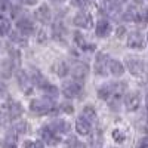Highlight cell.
<instances>
[{
    "label": "cell",
    "mask_w": 148,
    "mask_h": 148,
    "mask_svg": "<svg viewBox=\"0 0 148 148\" xmlns=\"http://www.w3.org/2000/svg\"><path fill=\"white\" fill-rule=\"evenodd\" d=\"M55 107L53 101L51 98H37V99H33L30 104V110L34 114H47L51 113L52 108Z\"/></svg>",
    "instance_id": "cell-1"
},
{
    "label": "cell",
    "mask_w": 148,
    "mask_h": 148,
    "mask_svg": "<svg viewBox=\"0 0 148 148\" xmlns=\"http://www.w3.org/2000/svg\"><path fill=\"white\" fill-rule=\"evenodd\" d=\"M125 88H126L125 83H114V82L104 83L98 88V96H99L101 99H110V98L113 95H116L117 92L125 90Z\"/></svg>",
    "instance_id": "cell-2"
},
{
    "label": "cell",
    "mask_w": 148,
    "mask_h": 148,
    "mask_svg": "<svg viewBox=\"0 0 148 148\" xmlns=\"http://www.w3.org/2000/svg\"><path fill=\"white\" fill-rule=\"evenodd\" d=\"M126 64H127L129 71L132 74H135V76H141V74L145 71V68H147V64L138 56H127L126 58Z\"/></svg>",
    "instance_id": "cell-3"
},
{
    "label": "cell",
    "mask_w": 148,
    "mask_h": 148,
    "mask_svg": "<svg viewBox=\"0 0 148 148\" xmlns=\"http://www.w3.org/2000/svg\"><path fill=\"white\" fill-rule=\"evenodd\" d=\"M125 105L129 111H136L141 105V93L138 90L130 92L125 96Z\"/></svg>",
    "instance_id": "cell-4"
},
{
    "label": "cell",
    "mask_w": 148,
    "mask_h": 148,
    "mask_svg": "<svg viewBox=\"0 0 148 148\" xmlns=\"http://www.w3.org/2000/svg\"><path fill=\"white\" fill-rule=\"evenodd\" d=\"M62 92L68 98H76L82 92V84L77 83V82H74V80L73 82H65L62 84Z\"/></svg>",
    "instance_id": "cell-5"
},
{
    "label": "cell",
    "mask_w": 148,
    "mask_h": 148,
    "mask_svg": "<svg viewBox=\"0 0 148 148\" xmlns=\"http://www.w3.org/2000/svg\"><path fill=\"white\" fill-rule=\"evenodd\" d=\"M108 62H110V59L105 53H98L96 61H95V73L98 76H105L107 68H108Z\"/></svg>",
    "instance_id": "cell-6"
},
{
    "label": "cell",
    "mask_w": 148,
    "mask_h": 148,
    "mask_svg": "<svg viewBox=\"0 0 148 148\" xmlns=\"http://www.w3.org/2000/svg\"><path fill=\"white\" fill-rule=\"evenodd\" d=\"M92 16L89 14H86V12H80V14H77L76 16H74V25H77L80 28H86L89 30L92 27Z\"/></svg>",
    "instance_id": "cell-7"
},
{
    "label": "cell",
    "mask_w": 148,
    "mask_h": 148,
    "mask_svg": "<svg viewBox=\"0 0 148 148\" xmlns=\"http://www.w3.org/2000/svg\"><path fill=\"white\" fill-rule=\"evenodd\" d=\"M49 129H51L55 135L56 133H67L70 130V125L68 121L65 120H61V119H56V120H52L51 123H49Z\"/></svg>",
    "instance_id": "cell-8"
},
{
    "label": "cell",
    "mask_w": 148,
    "mask_h": 148,
    "mask_svg": "<svg viewBox=\"0 0 148 148\" xmlns=\"http://www.w3.org/2000/svg\"><path fill=\"white\" fill-rule=\"evenodd\" d=\"M88 73H89V67H88V64L79 62V64H76V65L73 67V70H71V76L76 79V80L82 82V80L86 79Z\"/></svg>",
    "instance_id": "cell-9"
},
{
    "label": "cell",
    "mask_w": 148,
    "mask_h": 148,
    "mask_svg": "<svg viewBox=\"0 0 148 148\" xmlns=\"http://www.w3.org/2000/svg\"><path fill=\"white\" fill-rule=\"evenodd\" d=\"M76 130H77V133L83 135V136H86V135H90V132H92V123L88 121L84 117L80 116V117L77 119V121H76Z\"/></svg>",
    "instance_id": "cell-10"
},
{
    "label": "cell",
    "mask_w": 148,
    "mask_h": 148,
    "mask_svg": "<svg viewBox=\"0 0 148 148\" xmlns=\"http://www.w3.org/2000/svg\"><path fill=\"white\" fill-rule=\"evenodd\" d=\"M6 110H8V116H9V119H12V120L18 119V117L24 113L22 105H21L19 102H16V101H10V102L8 104Z\"/></svg>",
    "instance_id": "cell-11"
},
{
    "label": "cell",
    "mask_w": 148,
    "mask_h": 148,
    "mask_svg": "<svg viewBox=\"0 0 148 148\" xmlns=\"http://www.w3.org/2000/svg\"><path fill=\"white\" fill-rule=\"evenodd\" d=\"M127 46H129V47H133V49H141V47L144 46V37H142V34L138 33V31L129 34Z\"/></svg>",
    "instance_id": "cell-12"
},
{
    "label": "cell",
    "mask_w": 148,
    "mask_h": 148,
    "mask_svg": "<svg viewBox=\"0 0 148 148\" xmlns=\"http://www.w3.org/2000/svg\"><path fill=\"white\" fill-rule=\"evenodd\" d=\"M16 27H18V30H19L22 34H31V33L34 31V25H33V22H31L28 18H21V19H18Z\"/></svg>",
    "instance_id": "cell-13"
},
{
    "label": "cell",
    "mask_w": 148,
    "mask_h": 148,
    "mask_svg": "<svg viewBox=\"0 0 148 148\" xmlns=\"http://www.w3.org/2000/svg\"><path fill=\"white\" fill-rule=\"evenodd\" d=\"M40 136L45 139V142L46 144H49V145H55V144H58V138L55 136V133L49 129V127H43V129H40Z\"/></svg>",
    "instance_id": "cell-14"
},
{
    "label": "cell",
    "mask_w": 148,
    "mask_h": 148,
    "mask_svg": "<svg viewBox=\"0 0 148 148\" xmlns=\"http://www.w3.org/2000/svg\"><path fill=\"white\" fill-rule=\"evenodd\" d=\"M119 8H120V5H119V2H116V0H104L102 2V10L108 15H114L119 10Z\"/></svg>",
    "instance_id": "cell-15"
},
{
    "label": "cell",
    "mask_w": 148,
    "mask_h": 148,
    "mask_svg": "<svg viewBox=\"0 0 148 148\" xmlns=\"http://www.w3.org/2000/svg\"><path fill=\"white\" fill-rule=\"evenodd\" d=\"M108 68H110V71H111L113 76H121V74L125 73V67H123V64L120 62V61H117V59H110Z\"/></svg>",
    "instance_id": "cell-16"
},
{
    "label": "cell",
    "mask_w": 148,
    "mask_h": 148,
    "mask_svg": "<svg viewBox=\"0 0 148 148\" xmlns=\"http://www.w3.org/2000/svg\"><path fill=\"white\" fill-rule=\"evenodd\" d=\"M111 33V24L108 21H99L96 25V36L98 37H107Z\"/></svg>",
    "instance_id": "cell-17"
},
{
    "label": "cell",
    "mask_w": 148,
    "mask_h": 148,
    "mask_svg": "<svg viewBox=\"0 0 148 148\" xmlns=\"http://www.w3.org/2000/svg\"><path fill=\"white\" fill-rule=\"evenodd\" d=\"M36 16L42 22H47L49 18H51V10H49V8L46 5H43V6H40L39 9L36 10Z\"/></svg>",
    "instance_id": "cell-18"
},
{
    "label": "cell",
    "mask_w": 148,
    "mask_h": 148,
    "mask_svg": "<svg viewBox=\"0 0 148 148\" xmlns=\"http://www.w3.org/2000/svg\"><path fill=\"white\" fill-rule=\"evenodd\" d=\"M16 77H18V83H19L21 88H22L24 90H28V89H30V84H31V80H30V77H28V74L24 73V71H19Z\"/></svg>",
    "instance_id": "cell-19"
},
{
    "label": "cell",
    "mask_w": 148,
    "mask_h": 148,
    "mask_svg": "<svg viewBox=\"0 0 148 148\" xmlns=\"http://www.w3.org/2000/svg\"><path fill=\"white\" fill-rule=\"evenodd\" d=\"M82 117H84L88 121L93 123L96 120V113H95V110L92 107H84L83 108V113H82Z\"/></svg>",
    "instance_id": "cell-20"
},
{
    "label": "cell",
    "mask_w": 148,
    "mask_h": 148,
    "mask_svg": "<svg viewBox=\"0 0 148 148\" xmlns=\"http://www.w3.org/2000/svg\"><path fill=\"white\" fill-rule=\"evenodd\" d=\"M2 148H16V138L12 136V135H8V136L0 142Z\"/></svg>",
    "instance_id": "cell-21"
},
{
    "label": "cell",
    "mask_w": 148,
    "mask_h": 148,
    "mask_svg": "<svg viewBox=\"0 0 148 148\" xmlns=\"http://www.w3.org/2000/svg\"><path fill=\"white\" fill-rule=\"evenodd\" d=\"M67 71H68V68H67L65 62H58V64L55 65V73L58 74L59 77H64L65 74H67Z\"/></svg>",
    "instance_id": "cell-22"
},
{
    "label": "cell",
    "mask_w": 148,
    "mask_h": 148,
    "mask_svg": "<svg viewBox=\"0 0 148 148\" xmlns=\"http://www.w3.org/2000/svg\"><path fill=\"white\" fill-rule=\"evenodd\" d=\"M10 31V24L8 19H0V36H6Z\"/></svg>",
    "instance_id": "cell-23"
},
{
    "label": "cell",
    "mask_w": 148,
    "mask_h": 148,
    "mask_svg": "<svg viewBox=\"0 0 148 148\" xmlns=\"http://www.w3.org/2000/svg\"><path fill=\"white\" fill-rule=\"evenodd\" d=\"M68 148H86V144H83L77 139H71L68 144Z\"/></svg>",
    "instance_id": "cell-24"
},
{
    "label": "cell",
    "mask_w": 148,
    "mask_h": 148,
    "mask_svg": "<svg viewBox=\"0 0 148 148\" xmlns=\"http://www.w3.org/2000/svg\"><path fill=\"white\" fill-rule=\"evenodd\" d=\"M125 18H126V19H129V21H133V19L136 21L139 16H138V12H136V10L130 9V10H127V14L125 15Z\"/></svg>",
    "instance_id": "cell-25"
},
{
    "label": "cell",
    "mask_w": 148,
    "mask_h": 148,
    "mask_svg": "<svg viewBox=\"0 0 148 148\" xmlns=\"http://www.w3.org/2000/svg\"><path fill=\"white\" fill-rule=\"evenodd\" d=\"M25 148H43V144L39 141H27Z\"/></svg>",
    "instance_id": "cell-26"
},
{
    "label": "cell",
    "mask_w": 148,
    "mask_h": 148,
    "mask_svg": "<svg viewBox=\"0 0 148 148\" xmlns=\"http://www.w3.org/2000/svg\"><path fill=\"white\" fill-rule=\"evenodd\" d=\"M42 89H43L45 92H47V93H52L53 96L58 93V90H56V88H55V86H53V84H49V83H47L46 86H43Z\"/></svg>",
    "instance_id": "cell-27"
},
{
    "label": "cell",
    "mask_w": 148,
    "mask_h": 148,
    "mask_svg": "<svg viewBox=\"0 0 148 148\" xmlns=\"http://www.w3.org/2000/svg\"><path fill=\"white\" fill-rule=\"evenodd\" d=\"M25 129H27V125H25L24 121L15 125V132H16V133H24V132H25Z\"/></svg>",
    "instance_id": "cell-28"
},
{
    "label": "cell",
    "mask_w": 148,
    "mask_h": 148,
    "mask_svg": "<svg viewBox=\"0 0 148 148\" xmlns=\"http://www.w3.org/2000/svg\"><path fill=\"white\" fill-rule=\"evenodd\" d=\"M71 5L77 6V8H83V6L88 5V0H71Z\"/></svg>",
    "instance_id": "cell-29"
},
{
    "label": "cell",
    "mask_w": 148,
    "mask_h": 148,
    "mask_svg": "<svg viewBox=\"0 0 148 148\" xmlns=\"http://www.w3.org/2000/svg\"><path fill=\"white\" fill-rule=\"evenodd\" d=\"M138 148H148V136H145V138H142V139L139 141Z\"/></svg>",
    "instance_id": "cell-30"
},
{
    "label": "cell",
    "mask_w": 148,
    "mask_h": 148,
    "mask_svg": "<svg viewBox=\"0 0 148 148\" xmlns=\"http://www.w3.org/2000/svg\"><path fill=\"white\" fill-rule=\"evenodd\" d=\"M21 2H22V3H25V5H30V6H31V5H36V3H37V0H21Z\"/></svg>",
    "instance_id": "cell-31"
},
{
    "label": "cell",
    "mask_w": 148,
    "mask_h": 148,
    "mask_svg": "<svg viewBox=\"0 0 148 148\" xmlns=\"http://www.w3.org/2000/svg\"><path fill=\"white\" fill-rule=\"evenodd\" d=\"M5 92V83H3V80L0 79V95H2Z\"/></svg>",
    "instance_id": "cell-32"
},
{
    "label": "cell",
    "mask_w": 148,
    "mask_h": 148,
    "mask_svg": "<svg viewBox=\"0 0 148 148\" xmlns=\"http://www.w3.org/2000/svg\"><path fill=\"white\" fill-rule=\"evenodd\" d=\"M142 19H144L145 22H148V10H145V12H144V15H142Z\"/></svg>",
    "instance_id": "cell-33"
},
{
    "label": "cell",
    "mask_w": 148,
    "mask_h": 148,
    "mask_svg": "<svg viewBox=\"0 0 148 148\" xmlns=\"http://www.w3.org/2000/svg\"><path fill=\"white\" fill-rule=\"evenodd\" d=\"M123 33H125V28H119V31H117V34H119V36H121Z\"/></svg>",
    "instance_id": "cell-34"
},
{
    "label": "cell",
    "mask_w": 148,
    "mask_h": 148,
    "mask_svg": "<svg viewBox=\"0 0 148 148\" xmlns=\"http://www.w3.org/2000/svg\"><path fill=\"white\" fill-rule=\"evenodd\" d=\"M3 125V116H2V113H0V126Z\"/></svg>",
    "instance_id": "cell-35"
},
{
    "label": "cell",
    "mask_w": 148,
    "mask_h": 148,
    "mask_svg": "<svg viewBox=\"0 0 148 148\" xmlns=\"http://www.w3.org/2000/svg\"><path fill=\"white\" fill-rule=\"evenodd\" d=\"M147 104H148V96H147Z\"/></svg>",
    "instance_id": "cell-36"
},
{
    "label": "cell",
    "mask_w": 148,
    "mask_h": 148,
    "mask_svg": "<svg viewBox=\"0 0 148 148\" xmlns=\"http://www.w3.org/2000/svg\"><path fill=\"white\" fill-rule=\"evenodd\" d=\"M147 40H148V34H147Z\"/></svg>",
    "instance_id": "cell-37"
}]
</instances>
